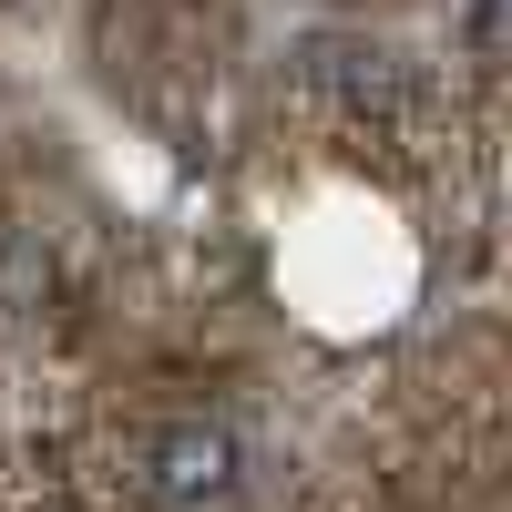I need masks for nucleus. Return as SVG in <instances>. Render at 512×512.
<instances>
[{
  "label": "nucleus",
  "instance_id": "nucleus-1",
  "mask_svg": "<svg viewBox=\"0 0 512 512\" xmlns=\"http://www.w3.org/2000/svg\"><path fill=\"white\" fill-rule=\"evenodd\" d=\"M256 482V461H246V431L216 410H175V420H154V431L134 441V492L154 512H236Z\"/></svg>",
  "mask_w": 512,
  "mask_h": 512
}]
</instances>
